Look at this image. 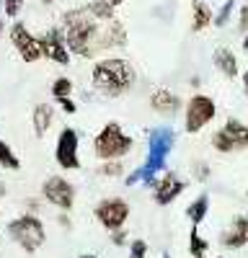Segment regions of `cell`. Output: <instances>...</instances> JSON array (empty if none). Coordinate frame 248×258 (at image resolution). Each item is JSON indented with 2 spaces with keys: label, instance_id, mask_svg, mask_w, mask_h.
Segmentation results:
<instances>
[{
  "label": "cell",
  "instance_id": "6da1fadb",
  "mask_svg": "<svg viewBox=\"0 0 248 258\" xmlns=\"http://www.w3.org/2000/svg\"><path fill=\"white\" fill-rule=\"evenodd\" d=\"M103 24L106 21H96L86 8H73L62 13V34H65L70 54L83 57V59H93L96 54H101Z\"/></svg>",
  "mask_w": 248,
  "mask_h": 258
},
{
  "label": "cell",
  "instance_id": "7a4b0ae2",
  "mask_svg": "<svg viewBox=\"0 0 248 258\" xmlns=\"http://www.w3.org/2000/svg\"><path fill=\"white\" fill-rule=\"evenodd\" d=\"M173 145H176V132L171 126L150 129V135H148V158H145V163L137 170H132V173L124 178V183L127 186L145 183L148 188H153L155 181L165 173V160H168Z\"/></svg>",
  "mask_w": 248,
  "mask_h": 258
},
{
  "label": "cell",
  "instance_id": "3957f363",
  "mask_svg": "<svg viewBox=\"0 0 248 258\" xmlns=\"http://www.w3.org/2000/svg\"><path fill=\"white\" fill-rule=\"evenodd\" d=\"M91 83H93L96 93L106 96V98H121V96H127L135 88L137 73H135V68L127 59L103 57V59H96V64H93Z\"/></svg>",
  "mask_w": 248,
  "mask_h": 258
},
{
  "label": "cell",
  "instance_id": "277c9868",
  "mask_svg": "<svg viewBox=\"0 0 248 258\" xmlns=\"http://www.w3.org/2000/svg\"><path fill=\"white\" fill-rule=\"evenodd\" d=\"M135 150V137L127 135L121 129V124L109 121L98 129V135L93 137V153L96 158L103 160H124Z\"/></svg>",
  "mask_w": 248,
  "mask_h": 258
},
{
  "label": "cell",
  "instance_id": "5b68a950",
  "mask_svg": "<svg viewBox=\"0 0 248 258\" xmlns=\"http://www.w3.org/2000/svg\"><path fill=\"white\" fill-rule=\"evenodd\" d=\"M6 232H8V238L29 255L36 253L41 245L47 243V227H44V222H41L39 214H31V212H24L21 217L11 220L6 225Z\"/></svg>",
  "mask_w": 248,
  "mask_h": 258
},
{
  "label": "cell",
  "instance_id": "8992f818",
  "mask_svg": "<svg viewBox=\"0 0 248 258\" xmlns=\"http://www.w3.org/2000/svg\"><path fill=\"white\" fill-rule=\"evenodd\" d=\"M210 145L222 155L230 153H240V150H248V124H243L240 119L230 116L220 129H215Z\"/></svg>",
  "mask_w": 248,
  "mask_h": 258
},
{
  "label": "cell",
  "instance_id": "52a82bcc",
  "mask_svg": "<svg viewBox=\"0 0 248 258\" xmlns=\"http://www.w3.org/2000/svg\"><path fill=\"white\" fill-rule=\"evenodd\" d=\"M215 116H217V103L204 93H194L183 106V129H186V135L202 132L210 121H215Z\"/></svg>",
  "mask_w": 248,
  "mask_h": 258
},
{
  "label": "cell",
  "instance_id": "ba28073f",
  "mask_svg": "<svg viewBox=\"0 0 248 258\" xmlns=\"http://www.w3.org/2000/svg\"><path fill=\"white\" fill-rule=\"evenodd\" d=\"M130 202L121 199V197H106L101 199L96 207H93V217L98 220V225L111 232V230H119V227H127V220H130Z\"/></svg>",
  "mask_w": 248,
  "mask_h": 258
},
{
  "label": "cell",
  "instance_id": "9c48e42d",
  "mask_svg": "<svg viewBox=\"0 0 248 258\" xmlns=\"http://www.w3.org/2000/svg\"><path fill=\"white\" fill-rule=\"evenodd\" d=\"M54 160L62 170H80V137L75 126H62L54 142Z\"/></svg>",
  "mask_w": 248,
  "mask_h": 258
},
{
  "label": "cell",
  "instance_id": "30bf717a",
  "mask_svg": "<svg viewBox=\"0 0 248 258\" xmlns=\"http://www.w3.org/2000/svg\"><path fill=\"white\" fill-rule=\"evenodd\" d=\"M41 197H44V202L52 204L54 209L70 212L75 207V199H78V188L62 176H49L41 183Z\"/></svg>",
  "mask_w": 248,
  "mask_h": 258
},
{
  "label": "cell",
  "instance_id": "8fae6325",
  "mask_svg": "<svg viewBox=\"0 0 248 258\" xmlns=\"http://www.w3.org/2000/svg\"><path fill=\"white\" fill-rule=\"evenodd\" d=\"M11 44L16 47L18 57L24 59L26 64H34L39 59H44V54H41V44H39V36H34L29 31V26L24 24V21H13V24H11Z\"/></svg>",
  "mask_w": 248,
  "mask_h": 258
},
{
  "label": "cell",
  "instance_id": "7c38bea8",
  "mask_svg": "<svg viewBox=\"0 0 248 258\" xmlns=\"http://www.w3.org/2000/svg\"><path fill=\"white\" fill-rule=\"evenodd\" d=\"M39 44H41V54H44V59H52L54 64H70L73 54L68 49V41H65V34H62V29L52 26L47 29L44 34L39 36Z\"/></svg>",
  "mask_w": 248,
  "mask_h": 258
},
{
  "label": "cell",
  "instance_id": "4fadbf2b",
  "mask_svg": "<svg viewBox=\"0 0 248 258\" xmlns=\"http://www.w3.org/2000/svg\"><path fill=\"white\" fill-rule=\"evenodd\" d=\"M186 183L178 173H173V170H165V173L155 181V186H153V202L158 204V207H168V204H173L181 194L186 191Z\"/></svg>",
  "mask_w": 248,
  "mask_h": 258
},
{
  "label": "cell",
  "instance_id": "5bb4252c",
  "mask_svg": "<svg viewBox=\"0 0 248 258\" xmlns=\"http://www.w3.org/2000/svg\"><path fill=\"white\" fill-rule=\"evenodd\" d=\"M220 243L227 250H240V248L248 245V217L245 214H235L230 220V225H227L220 235Z\"/></svg>",
  "mask_w": 248,
  "mask_h": 258
},
{
  "label": "cell",
  "instance_id": "9a60e30c",
  "mask_svg": "<svg viewBox=\"0 0 248 258\" xmlns=\"http://www.w3.org/2000/svg\"><path fill=\"white\" fill-rule=\"evenodd\" d=\"M150 109L158 116H176L183 111V101L178 93H173L168 88H155L150 93Z\"/></svg>",
  "mask_w": 248,
  "mask_h": 258
},
{
  "label": "cell",
  "instance_id": "2e32d148",
  "mask_svg": "<svg viewBox=\"0 0 248 258\" xmlns=\"http://www.w3.org/2000/svg\"><path fill=\"white\" fill-rule=\"evenodd\" d=\"M127 47V29H124L121 21H106L101 31V52H109V49H121Z\"/></svg>",
  "mask_w": 248,
  "mask_h": 258
},
{
  "label": "cell",
  "instance_id": "e0dca14e",
  "mask_svg": "<svg viewBox=\"0 0 248 258\" xmlns=\"http://www.w3.org/2000/svg\"><path fill=\"white\" fill-rule=\"evenodd\" d=\"M54 124V106L47 103V101H41L34 106V111H31V126H34V135L36 137H44L49 129Z\"/></svg>",
  "mask_w": 248,
  "mask_h": 258
},
{
  "label": "cell",
  "instance_id": "ac0fdd59",
  "mask_svg": "<svg viewBox=\"0 0 248 258\" xmlns=\"http://www.w3.org/2000/svg\"><path fill=\"white\" fill-rule=\"evenodd\" d=\"M212 64L220 70V75H225L227 80H233V78H238V57H235V52L233 49H227V47H217L215 49V54H212Z\"/></svg>",
  "mask_w": 248,
  "mask_h": 258
},
{
  "label": "cell",
  "instance_id": "d6986e66",
  "mask_svg": "<svg viewBox=\"0 0 248 258\" xmlns=\"http://www.w3.org/2000/svg\"><path fill=\"white\" fill-rule=\"evenodd\" d=\"M207 214H210V197H207V194H199V197L186 207V220L199 227L207 220Z\"/></svg>",
  "mask_w": 248,
  "mask_h": 258
},
{
  "label": "cell",
  "instance_id": "ffe728a7",
  "mask_svg": "<svg viewBox=\"0 0 248 258\" xmlns=\"http://www.w3.org/2000/svg\"><path fill=\"white\" fill-rule=\"evenodd\" d=\"M186 250H189L192 258H207V253H210V240L202 238V232L197 225H192L189 230V240H186Z\"/></svg>",
  "mask_w": 248,
  "mask_h": 258
},
{
  "label": "cell",
  "instance_id": "44dd1931",
  "mask_svg": "<svg viewBox=\"0 0 248 258\" xmlns=\"http://www.w3.org/2000/svg\"><path fill=\"white\" fill-rule=\"evenodd\" d=\"M212 18H215V13H212V8L207 6V3H202V0H197L194 3V16H192V31H204L207 26L212 24Z\"/></svg>",
  "mask_w": 248,
  "mask_h": 258
},
{
  "label": "cell",
  "instance_id": "7402d4cb",
  "mask_svg": "<svg viewBox=\"0 0 248 258\" xmlns=\"http://www.w3.org/2000/svg\"><path fill=\"white\" fill-rule=\"evenodd\" d=\"M0 168L3 170H21V158L16 155V150L6 140H0Z\"/></svg>",
  "mask_w": 248,
  "mask_h": 258
},
{
  "label": "cell",
  "instance_id": "603a6c76",
  "mask_svg": "<svg viewBox=\"0 0 248 258\" xmlns=\"http://www.w3.org/2000/svg\"><path fill=\"white\" fill-rule=\"evenodd\" d=\"M86 11H88L96 21H111V18H116V16H114V6H109L106 0H93V3L86 6Z\"/></svg>",
  "mask_w": 248,
  "mask_h": 258
},
{
  "label": "cell",
  "instance_id": "cb8c5ba5",
  "mask_svg": "<svg viewBox=\"0 0 248 258\" xmlns=\"http://www.w3.org/2000/svg\"><path fill=\"white\" fill-rule=\"evenodd\" d=\"M73 80L70 78H65V75H59V78H54L52 80V98H54V103L59 101V98H70L73 96Z\"/></svg>",
  "mask_w": 248,
  "mask_h": 258
},
{
  "label": "cell",
  "instance_id": "d4e9b609",
  "mask_svg": "<svg viewBox=\"0 0 248 258\" xmlns=\"http://www.w3.org/2000/svg\"><path fill=\"white\" fill-rule=\"evenodd\" d=\"M98 176H103V178H121L124 176V160H103L98 165Z\"/></svg>",
  "mask_w": 248,
  "mask_h": 258
},
{
  "label": "cell",
  "instance_id": "484cf974",
  "mask_svg": "<svg viewBox=\"0 0 248 258\" xmlns=\"http://www.w3.org/2000/svg\"><path fill=\"white\" fill-rule=\"evenodd\" d=\"M233 8H235V0H225V3H222V8L217 11V16L212 18V24H215L217 29L227 26V21H230V16H233Z\"/></svg>",
  "mask_w": 248,
  "mask_h": 258
},
{
  "label": "cell",
  "instance_id": "4316f807",
  "mask_svg": "<svg viewBox=\"0 0 248 258\" xmlns=\"http://www.w3.org/2000/svg\"><path fill=\"white\" fill-rule=\"evenodd\" d=\"M127 238H130L127 227H119V230H111L109 232V240H111L114 248H124V245H127Z\"/></svg>",
  "mask_w": 248,
  "mask_h": 258
},
{
  "label": "cell",
  "instance_id": "83f0119b",
  "mask_svg": "<svg viewBox=\"0 0 248 258\" xmlns=\"http://www.w3.org/2000/svg\"><path fill=\"white\" fill-rule=\"evenodd\" d=\"M130 258H148V243L145 240H130Z\"/></svg>",
  "mask_w": 248,
  "mask_h": 258
},
{
  "label": "cell",
  "instance_id": "f1b7e54d",
  "mask_svg": "<svg viewBox=\"0 0 248 258\" xmlns=\"http://www.w3.org/2000/svg\"><path fill=\"white\" fill-rule=\"evenodd\" d=\"M21 8H24V0H3V13L8 18H18Z\"/></svg>",
  "mask_w": 248,
  "mask_h": 258
},
{
  "label": "cell",
  "instance_id": "f546056e",
  "mask_svg": "<svg viewBox=\"0 0 248 258\" xmlns=\"http://www.w3.org/2000/svg\"><path fill=\"white\" fill-rule=\"evenodd\" d=\"M57 106H59V109L65 111V114H78V103L73 101V96H70V98H59Z\"/></svg>",
  "mask_w": 248,
  "mask_h": 258
},
{
  "label": "cell",
  "instance_id": "4dcf8cb0",
  "mask_svg": "<svg viewBox=\"0 0 248 258\" xmlns=\"http://www.w3.org/2000/svg\"><path fill=\"white\" fill-rule=\"evenodd\" d=\"M194 178L197 181H207V178H210V165H207V163H197L194 165Z\"/></svg>",
  "mask_w": 248,
  "mask_h": 258
},
{
  "label": "cell",
  "instance_id": "1f68e13d",
  "mask_svg": "<svg viewBox=\"0 0 248 258\" xmlns=\"http://www.w3.org/2000/svg\"><path fill=\"white\" fill-rule=\"evenodd\" d=\"M238 31L240 34H248V6H243L240 13H238Z\"/></svg>",
  "mask_w": 248,
  "mask_h": 258
},
{
  "label": "cell",
  "instance_id": "d6a6232c",
  "mask_svg": "<svg viewBox=\"0 0 248 258\" xmlns=\"http://www.w3.org/2000/svg\"><path fill=\"white\" fill-rule=\"evenodd\" d=\"M57 225H59V227H65V230H73V222H70V217H68V212H59Z\"/></svg>",
  "mask_w": 248,
  "mask_h": 258
},
{
  "label": "cell",
  "instance_id": "836d02e7",
  "mask_svg": "<svg viewBox=\"0 0 248 258\" xmlns=\"http://www.w3.org/2000/svg\"><path fill=\"white\" fill-rule=\"evenodd\" d=\"M26 212H31V214H39V212H41V204H39L36 199H29V202H26Z\"/></svg>",
  "mask_w": 248,
  "mask_h": 258
},
{
  "label": "cell",
  "instance_id": "e575fe53",
  "mask_svg": "<svg viewBox=\"0 0 248 258\" xmlns=\"http://www.w3.org/2000/svg\"><path fill=\"white\" fill-rule=\"evenodd\" d=\"M240 78H243V93H245V98H248V70H245Z\"/></svg>",
  "mask_w": 248,
  "mask_h": 258
},
{
  "label": "cell",
  "instance_id": "d590c367",
  "mask_svg": "<svg viewBox=\"0 0 248 258\" xmlns=\"http://www.w3.org/2000/svg\"><path fill=\"white\" fill-rule=\"evenodd\" d=\"M6 194H8V186H6L3 181H0V199H6Z\"/></svg>",
  "mask_w": 248,
  "mask_h": 258
},
{
  "label": "cell",
  "instance_id": "8d00e7d4",
  "mask_svg": "<svg viewBox=\"0 0 248 258\" xmlns=\"http://www.w3.org/2000/svg\"><path fill=\"white\" fill-rule=\"evenodd\" d=\"M78 258H98V255H96V253H80Z\"/></svg>",
  "mask_w": 248,
  "mask_h": 258
},
{
  "label": "cell",
  "instance_id": "74e56055",
  "mask_svg": "<svg viewBox=\"0 0 248 258\" xmlns=\"http://www.w3.org/2000/svg\"><path fill=\"white\" fill-rule=\"evenodd\" d=\"M106 3H109V6H114V8H116V6H121V3H124V0H106Z\"/></svg>",
  "mask_w": 248,
  "mask_h": 258
},
{
  "label": "cell",
  "instance_id": "f35d334b",
  "mask_svg": "<svg viewBox=\"0 0 248 258\" xmlns=\"http://www.w3.org/2000/svg\"><path fill=\"white\" fill-rule=\"evenodd\" d=\"M243 49H245V52H248V34H245V36H243Z\"/></svg>",
  "mask_w": 248,
  "mask_h": 258
},
{
  "label": "cell",
  "instance_id": "ab89813d",
  "mask_svg": "<svg viewBox=\"0 0 248 258\" xmlns=\"http://www.w3.org/2000/svg\"><path fill=\"white\" fill-rule=\"evenodd\" d=\"M39 3H41V6H52V3H54V0H39Z\"/></svg>",
  "mask_w": 248,
  "mask_h": 258
},
{
  "label": "cell",
  "instance_id": "60d3db41",
  "mask_svg": "<svg viewBox=\"0 0 248 258\" xmlns=\"http://www.w3.org/2000/svg\"><path fill=\"white\" fill-rule=\"evenodd\" d=\"M3 29H6V26H3V16H0V34H3Z\"/></svg>",
  "mask_w": 248,
  "mask_h": 258
},
{
  "label": "cell",
  "instance_id": "b9f144b4",
  "mask_svg": "<svg viewBox=\"0 0 248 258\" xmlns=\"http://www.w3.org/2000/svg\"><path fill=\"white\" fill-rule=\"evenodd\" d=\"M163 258H171V255H168V253H165V255H163Z\"/></svg>",
  "mask_w": 248,
  "mask_h": 258
},
{
  "label": "cell",
  "instance_id": "7bdbcfd3",
  "mask_svg": "<svg viewBox=\"0 0 248 258\" xmlns=\"http://www.w3.org/2000/svg\"><path fill=\"white\" fill-rule=\"evenodd\" d=\"M217 258H225V255H217Z\"/></svg>",
  "mask_w": 248,
  "mask_h": 258
},
{
  "label": "cell",
  "instance_id": "ee69618b",
  "mask_svg": "<svg viewBox=\"0 0 248 258\" xmlns=\"http://www.w3.org/2000/svg\"><path fill=\"white\" fill-rule=\"evenodd\" d=\"M192 3H197V0H192Z\"/></svg>",
  "mask_w": 248,
  "mask_h": 258
},
{
  "label": "cell",
  "instance_id": "f6af8a7d",
  "mask_svg": "<svg viewBox=\"0 0 248 258\" xmlns=\"http://www.w3.org/2000/svg\"><path fill=\"white\" fill-rule=\"evenodd\" d=\"M245 197H248V191H245Z\"/></svg>",
  "mask_w": 248,
  "mask_h": 258
},
{
  "label": "cell",
  "instance_id": "bcb514c9",
  "mask_svg": "<svg viewBox=\"0 0 248 258\" xmlns=\"http://www.w3.org/2000/svg\"><path fill=\"white\" fill-rule=\"evenodd\" d=\"M245 217H248V214H245Z\"/></svg>",
  "mask_w": 248,
  "mask_h": 258
}]
</instances>
